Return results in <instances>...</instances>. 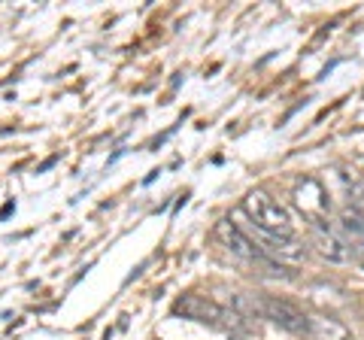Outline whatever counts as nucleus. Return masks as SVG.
I'll use <instances>...</instances> for the list:
<instances>
[{"mask_svg": "<svg viewBox=\"0 0 364 340\" xmlns=\"http://www.w3.org/2000/svg\"><path fill=\"white\" fill-rule=\"evenodd\" d=\"M343 179H346V188H349V207L364 219V179L355 174V170H346Z\"/></svg>", "mask_w": 364, "mask_h": 340, "instance_id": "nucleus-8", "label": "nucleus"}, {"mask_svg": "<svg viewBox=\"0 0 364 340\" xmlns=\"http://www.w3.org/2000/svg\"><path fill=\"white\" fill-rule=\"evenodd\" d=\"M261 253H264L270 262H277V265H301L304 258H306V246L304 243H298L294 237H273V234H264V231H258L255 228V234L249 237Z\"/></svg>", "mask_w": 364, "mask_h": 340, "instance_id": "nucleus-5", "label": "nucleus"}, {"mask_svg": "<svg viewBox=\"0 0 364 340\" xmlns=\"http://www.w3.org/2000/svg\"><path fill=\"white\" fill-rule=\"evenodd\" d=\"M310 340H355V334L349 328L334 319V316H322V313H310Z\"/></svg>", "mask_w": 364, "mask_h": 340, "instance_id": "nucleus-7", "label": "nucleus"}, {"mask_svg": "<svg viewBox=\"0 0 364 340\" xmlns=\"http://www.w3.org/2000/svg\"><path fill=\"white\" fill-rule=\"evenodd\" d=\"M215 237H219V243L231 253V258H237L249 274H264V277H291L286 267L270 262V258L261 253V249L249 240V234L240 228V225H234L231 219H222L215 225Z\"/></svg>", "mask_w": 364, "mask_h": 340, "instance_id": "nucleus-1", "label": "nucleus"}, {"mask_svg": "<svg viewBox=\"0 0 364 340\" xmlns=\"http://www.w3.org/2000/svg\"><path fill=\"white\" fill-rule=\"evenodd\" d=\"M243 213L252 219V225L258 231L273 234V237H294L289 210L282 207L279 201H273L264 188H252L243 198Z\"/></svg>", "mask_w": 364, "mask_h": 340, "instance_id": "nucleus-3", "label": "nucleus"}, {"mask_svg": "<svg viewBox=\"0 0 364 340\" xmlns=\"http://www.w3.org/2000/svg\"><path fill=\"white\" fill-rule=\"evenodd\" d=\"M291 203L298 207V213L310 225L328 222V213H331V195H328V188L318 183L316 176H301L298 183H294Z\"/></svg>", "mask_w": 364, "mask_h": 340, "instance_id": "nucleus-4", "label": "nucleus"}, {"mask_svg": "<svg viewBox=\"0 0 364 340\" xmlns=\"http://www.w3.org/2000/svg\"><path fill=\"white\" fill-rule=\"evenodd\" d=\"M234 340H243V337H234Z\"/></svg>", "mask_w": 364, "mask_h": 340, "instance_id": "nucleus-9", "label": "nucleus"}, {"mask_svg": "<svg viewBox=\"0 0 364 340\" xmlns=\"http://www.w3.org/2000/svg\"><path fill=\"white\" fill-rule=\"evenodd\" d=\"M310 243L316 246L318 255L328 258V262H337V265H349V262H352L349 243L343 240V234H340L337 228H331L328 222L310 225Z\"/></svg>", "mask_w": 364, "mask_h": 340, "instance_id": "nucleus-6", "label": "nucleus"}, {"mask_svg": "<svg viewBox=\"0 0 364 340\" xmlns=\"http://www.w3.org/2000/svg\"><path fill=\"white\" fill-rule=\"evenodd\" d=\"M173 313L182 316V319H191V322H200V325H210L215 331H243L246 322L243 316L225 307V304H215L203 294H182V298L173 304Z\"/></svg>", "mask_w": 364, "mask_h": 340, "instance_id": "nucleus-2", "label": "nucleus"}]
</instances>
